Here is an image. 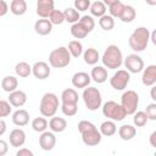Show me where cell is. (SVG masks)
Returning <instances> with one entry per match:
<instances>
[{
  "label": "cell",
  "instance_id": "cb8c5ba5",
  "mask_svg": "<svg viewBox=\"0 0 156 156\" xmlns=\"http://www.w3.org/2000/svg\"><path fill=\"white\" fill-rule=\"evenodd\" d=\"M135 134H136V129H135V127L132 126V124H123V126H121L119 129H118V135H119V138H121L122 140H126V141L132 140V139L135 136Z\"/></svg>",
  "mask_w": 156,
  "mask_h": 156
},
{
  "label": "cell",
  "instance_id": "f1b7e54d",
  "mask_svg": "<svg viewBox=\"0 0 156 156\" xmlns=\"http://www.w3.org/2000/svg\"><path fill=\"white\" fill-rule=\"evenodd\" d=\"M135 16H136V12H135V9L130 5H124L123 7V11L119 16V20L123 22V23H130L135 20Z\"/></svg>",
  "mask_w": 156,
  "mask_h": 156
},
{
  "label": "cell",
  "instance_id": "1f68e13d",
  "mask_svg": "<svg viewBox=\"0 0 156 156\" xmlns=\"http://www.w3.org/2000/svg\"><path fill=\"white\" fill-rule=\"evenodd\" d=\"M62 12H63L65 22H68V23L74 24V23H77V22L79 21V18H80L79 12H78L74 7H67V9H65V11H62Z\"/></svg>",
  "mask_w": 156,
  "mask_h": 156
},
{
  "label": "cell",
  "instance_id": "52a82bcc",
  "mask_svg": "<svg viewBox=\"0 0 156 156\" xmlns=\"http://www.w3.org/2000/svg\"><path fill=\"white\" fill-rule=\"evenodd\" d=\"M126 115H133L136 112V108L139 106V95L134 90H127L121 96V104H119Z\"/></svg>",
  "mask_w": 156,
  "mask_h": 156
},
{
  "label": "cell",
  "instance_id": "f35d334b",
  "mask_svg": "<svg viewBox=\"0 0 156 156\" xmlns=\"http://www.w3.org/2000/svg\"><path fill=\"white\" fill-rule=\"evenodd\" d=\"M49 21L50 23L54 26V24H62L65 22V17H63V12L60 11V10H54L50 16H49Z\"/></svg>",
  "mask_w": 156,
  "mask_h": 156
},
{
  "label": "cell",
  "instance_id": "e0dca14e",
  "mask_svg": "<svg viewBox=\"0 0 156 156\" xmlns=\"http://www.w3.org/2000/svg\"><path fill=\"white\" fill-rule=\"evenodd\" d=\"M10 144L13 147H20L26 143V133L23 129L21 128H16L13 130H11L10 136H9Z\"/></svg>",
  "mask_w": 156,
  "mask_h": 156
},
{
  "label": "cell",
  "instance_id": "ba28073f",
  "mask_svg": "<svg viewBox=\"0 0 156 156\" xmlns=\"http://www.w3.org/2000/svg\"><path fill=\"white\" fill-rule=\"evenodd\" d=\"M130 80V73L126 69H118L110 78V84L115 90H124Z\"/></svg>",
  "mask_w": 156,
  "mask_h": 156
},
{
  "label": "cell",
  "instance_id": "d6986e66",
  "mask_svg": "<svg viewBox=\"0 0 156 156\" xmlns=\"http://www.w3.org/2000/svg\"><path fill=\"white\" fill-rule=\"evenodd\" d=\"M105 4V6H108V12H110V16L112 18L117 17L119 18L122 11H123V7H124V4L119 0H105L102 1Z\"/></svg>",
  "mask_w": 156,
  "mask_h": 156
},
{
  "label": "cell",
  "instance_id": "d6a6232c",
  "mask_svg": "<svg viewBox=\"0 0 156 156\" xmlns=\"http://www.w3.org/2000/svg\"><path fill=\"white\" fill-rule=\"evenodd\" d=\"M68 52L71 56L73 57H79L83 54V45L79 40H71L68 43V48H67Z\"/></svg>",
  "mask_w": 156,
  "mask_h": 156
},
{
  "label": "cell",
  "instance_id": "83f0119b",
  "mask_svg": "<svg viewBox=\"0 0 156 156\" xmlns=\"http://www.w3.org/2000/svg\"><path fill=\"white\" fill-rule=\"evenodd\" d=\"M83 58H84V62L87 65H96L98 61L100 60V55H99V51L94 48H88L84 52H83Z\"/></svg>",
  "mask_w": 156,
  "mask_h": 156
},
{
  "label": "cell",
  "instance_id": "60d3db41",
  "mask_svg": "<svg viewBox=\"0 0 156 156\" xmlns=\"http://www.w3.org/2000/svg\"><path fill=\"white\" fill-rule=\"evenodd\" d=\"M12 111L11 105L9 104V101L6 100H0V118L2 117H7Z\"/></svg>",
  "mask_w": 156,
  "mask_h": 156
},
{
  "label": "cell",
  "instance_id": "ee69618b",
  "mask_svg": "<svg viewBox=\"0 0 156 156\" xmlns=\"http://www.w3.org/2000/svg\"><path fill=\"white\" fill-rule=\"evenodd\" d=\"M94 127H95V124L91 123L90 121H87V119H83V121H80L78 123V130H79L80 134L87 132V130H89V129H91V128H94Z\"/></svg>",
  "mask_w": 156,
  "mask_h": 156
},
{
  "label": "cell",
  "instance_id": "3957f363",
  "mask_svg": "<svg viewBox=\"0 0 156 156\" xmlns=\"http://www.w3.org/2000/svg\"><path fill=\"white\" fill-rule=\"evenodd\" d=\"M58 110V96L54 93H45L41 96L39 111L43 117H54Z\"/></svg>",
  "mask_w": 156,
  "mask_h": 156
},
{
  "label": "cell",
  "instance_id": "d590c367",
  "mask_svg": "<svg viewBox=\"0 0 156 156\" xmlns=\"http://www.w3.org/2000/svg\"><path fill=\"white\" fill-rule=\"evenodd\" d=\"M99 26L104 30H111L115 27V20L110 15H104L99 18Z\"/></svg>",
  "mask_w": 156,
  "mask_h": 156
},
{
  "label": "cell",
  "instance_id": "836d02e7",
  "mask_svg": "<svg viewBox=\"0 0 156 156\" xmlns=\"http://www.w3.org/2000/svg\"><path fill=\"white\" fill-rule=\"evenodd\" d=\"M49 127V122L46 121L45 117H35L33 121H32V128L33 130L38 132V133H43L46 130V128Z\"/></svg>",
  "mask_w": 156,
  "mask_h": 156
},
{
  "label": "cell",
  "instance_id": "c3c4849f",
  "mask_svg": "<svg viewBox=\"0 0 156 156\" xmlns=\"http://www.w3.org/2000/svg\"><path fill=\"white\" fill-rule=\"evenodd\" d=\"M6 129H7V127H6V122H5L2 118H0V136L5 134Z\"/></svg>",
  "mask_w": 156,
  "mask_h": 156
},
{
  "label": "cell",
  "instance_id": "4316f807",
  "mask_svg": "<svg viewBox=\"0 0 156 156\" xmlns=\"http://www.w3.org/2000/svg\"><path fill=\"white\" fill-rule=\"evenodd\" d=\"M10 11L15 16H23L27 12V2L24 0H12L10 4Z\"/></svg>",
  "mask_w": 156,
  "mask_h": 156
},
{
  "label": "cell",
  "instance_id": "6da1fadb",
  "mask_svg": "<svg viewBox=\"0 0 156 156\" xmlns=\"http://www.w3.org/2000/svg\"><path fill=\"white\" fill-rule=\"evenodd\" d=\"M101 61H102V65L105 68H108V69L119 68L123 63V55H122L121 49L113 44L108 45L102 54Z\"/></svg>",
  "mask_w": 156,
  "mask_h": 156
},
{
  "label": "cell",
  "instance_id": "484cf974",
  "mask_svg": "<svg viewBox=\"0 0 156 156\" xmlns=\"http://www.w3.org/2000/svg\"><path fill=\"white\" fill-rule=\"evenodd\" d=\"M100 134L104 135V136H112L116 134L117 132V127H116V123L113 121H110V119H106L101 124H100Z\"/></svg>",
  "mask_w": 156,
  "mask_h": 156
},
{
  "label": "cell",
  "instance_id": "603a6c76",
  "mask_svg": "<svg viewBox=\"0 0 156 156\" xmlns=\"http://www.w3.org/2000/svg\"><path fill=\"white\" fill-rule=\"evenodd\" d=\"M49 128L52 133H62L67 128V121L62 117H51L49 121Z\"/></svg>",
  "mask_w": 156,
  "mask_h": 156
},
{
  "label": "cell",
  "instance_id": "681fc988",
  "mask_svg": "<svg viewBox=\"0 0 156 156\" xmlns=\"http://www.w3.org/2000/svg\"><path fill=\"white\" fill-rule=\"evenodd\" d=\"M155 138H156V132H152V133H151V135H150V145H151L152 147H155V146H156Z\"/></svg>",
  "mask_w": 156,
  "mask_h": 156
},
{
  "label": "cell",
  "instance_id": "7402d4cb",
  "mask_svg": "<svg viewBox=\"0 0 156 156\" xmlns=\"http://www.w3.org/2000/svg\"><path fill=\"white\" fill-rule=\"evenodd\" d=\"M61 104L78 105V93L73 88H67L61 93Z\"/></svg>",
  "mask_w": 156,
  "mask_h": 156
},
{
  "label": "cell",
  "instance_id": "ac0fdd59",
  "mask_svg": "<svg viewBox=\"0 0 156 156\" xmlns=\"http://www.w3.org/2000/svg\"><path fill=\"white\" fill-rule=\"evenodd\" d=\"M12 122L17 127H24L29 123V113L24 108H18L12 113Z\"/></svg>",
  "mask_w": 156,
  "mask_h": 156
},
{
  "label": "cell",
  "instance_id": "e575fe53",
  "mask_svg": "<svg viewBox=\"0 0 156 156\" xmlns=\"http://www.w3.org/2000/svg\"><path fill=\"white\" fill-rule=\"evenodd\" d=\"M71 34H72V37H74L76 39H83V38H85L89 33L87 32V29H85L79 22H77V23L72 24V27H71Z\"/></svg>",
  "mask_w": 156,
  "mask_h": 156
},
{
  "label": "cell",
  "instance_id": "7bdbcfd3",
  "mask_svg": "<svg viewBox=\"0 0 156 156\" xmlns=\"http://www.w3.org/2000/svg\"><path fill=\"white\" fill-rule=\"evenodd\" d=\"M144 112H145L147 119H150V121H155V119H156V104H155V102L149 104V105L146 106V108H145Z\"/></svg>",
  "mask_w": 156,
  "mask_h": 156
},
{
  "label": "cell",
  "instance_id": "8992f818",
  "mask_svg": "<svg viewBox=\"0 0 156 156\" xmlns=\"http://www.w3.org/2000/svg\"><path fill=\"white\" fill-rule=\"evenodd\" d=\"M102 115L107 119L113 121V122H121L127 117L123 107L119 104H117L116 101H112V100L106 101L102 105Z\"/></svg>",
  "mask_w": 156,
  "mask_h": 156
},
{
  "label": "cell",
  "instance_id": "2e32d148",
  "mask_svg": "<svg viewBox=\"0 0 156 156\" xmlns=\"http://www.w3.org/2000/svg\"><path fill=\"white\" fill-rule=\"evenodd\" d=\"M90 80V76L87 72H77L72 77V84L78 89H85L87 87H89Z\"/></svg>",
  "mask_w": 156,
  "mask_h": 156
},
{
  "label": "cell",
  "instance_id": "bcb514c9",
  "mask_svg": "<svg viewBox=\"0 0 156 156\" xmlns=\"http://www.w3.org/2000/svg\"><path fill=\"white\" fill-rule=\"evenodd\" d=\"M7 151H9V144L5 140L0 139V156H5Z\"/></svg>",
  "mask_w": 156,
  "mask_h": 156
},
{
  "label": "cell",
  "instance_id": "8d00e7d4",
  "mask_svg": "<svg viewBox=\"0 0 156 156\" xmlns=\"http://www.w3.org/2000/svg\"><path fill=\"white\" fill-rule=\"evenodd\" d=\"M147 121L149 119L144 111H136L135 113H133V123L135 127H144Z\"/></svg>",
  "mask_w": 156,
  "mask_h": 156
},
{
  "label": "cell",
  "instance_id": "b9f144b4",
  "mask_svg": "<svg viewBox=\"0 0 156 156\" xmlns=\"http://www.w3.org/2000/svg\"><path fill=\"white\" fill-rule=\"evenodd\" d=\"M73 5L78 12H84L90 7V1L89 0H76Z\"/></svg>",
  "mask_w": 156,
  "mask_h": 156
},
{
  "label": "cell",
  "instance_id": "7a4b0ae2",
  "mask_svg": "<svg viewBox=\"0 0 156 156\" xmlns=\"http://www.w3.org/2000/svg\"><path fill=\"white\" fill-rule=\"evenodd\" d=\"M150 41V32L146 27H138L129 37L128 44L130 49L135 52L144 51Z\"/></svg>",
  "mask_w": 156,
  "mask_h": 156
},
{
  "label": "cell",
  "instance_id": "9c48e42d",
  "mask_svg": "<svg viewBox=\"0 0 156 156\" xmlns=\"http://www.w3.org/2000/svg\"><path fill=\"white\" fill-rule=\"evenodd\" d=\"M123 65L129 73H140L144 69V61L138 54H130L123 60Z\"/></svg>",
  "mask_w": 156,
  "mask_h": 156
},
{
  "label": "cell",
  "instance_id": "7c38bea8",
  "mask_svg": "<svg viewBox=\"0 0 156 156\" xmlns=\"http://www.w3.org/2000/svg\"><path fill=\"white\" fill-rule=\"evenodd\" d=\"M56 145V136L52 132H43L41 135L39 136V146L44 151H50L55 147Z\"/></svg>",
  "mask_w": 156,
  "mask_h": 156
},
{
  "label": "cell",
  "instance_id": "5bb4252c",
  "mask_svg": "<svg viewBox=\"0 0 156 156\" xmlns=\"http://www.w3.org/2000/svg\"><path fill=\"white\" fill-rule=\"evenodd\" d=\"M141 83L145 87H154L156 83V65H149L143 69Z\"/></svg>",
  "mask_w": 156,
  "mask_h": 156
},
{
  "label": "cell",
  "instance_id": "5b68a950",
  "mask_svg": "<svg viewBox=\"0 0 156 156\" xmlns=\"http://www.w3.org/2000/svg\"><path fill=\"white\" fill-rule=\"evenodd\" d=\"M82 98H83V101L87 106L88 110L90 111H96L98 108L101 107L102 105V96H101V93L98 88L95 87H87L84 90H83V94H82Z\"/></svg>",
  "mask_w": 156,
  "mask_h": 156
},
{
  "label": "cell",
  "instance_id": "9a60e30c",
  "mask_svg": "<svg viewBox=\"0 0 156 156\" xmlns=\"http://www.w3.org/2000/svg\"><path fill=\"white\" fill-rule=\"evenodd\" d=\"M7 101L13 107H22L27 102V94L23 90H15L10 93Z\"/></svg>",
  "mask_w": 156,
  "mask_h": 156
},
{
  "label": "cell",
  "instance_id": "f907efd6",
  "mask_svg": "<svg viewBox=\"0 0 156 156\" xmlns=\"http://www.w3.org/2000/svg\"><path fill=\"white\" fill-rule=\"evenodd\" d=\"M155 90H156V88H155V87H151V91H150V95H151V99H152L154 101H156V95H155Z\"/></svg>",
  "mask_w": 156,
  "mask_h": 156
},
{
  "label": "cell",
  "instance_id": "30bf717a",
  "mask_svg": "<svg viewBox=\"0 0 156 156\" xmlns=\"http://www.w3.org/2000/svg\"><path fill=\"white\" fill-rule=\"evenodd\" d=\"M50 73H51V68H50L49 63L45 61H37L32 66V74L39 80H44V79L49 78Z\"/></svg>",
  "mask_w": 156,
  "mask_h": 156
},
{
  "label": "cell",
  "instance_id": "f546056e",
  "mask_svg": "<svg viewBox=\"0 0 156 156\" xmlns=\"http://www.w3.org/2000/svg\"><path fill=\"white\" fill-rule=\"evenodd\" d=\"M15 72L18 77L21 78H27L32 74V66L28 63V62H24V61H21L18 63H16L15 66Z\"/></svg>",
  "mask_w": 156,
  "mask_h": 156
},
{
  "label": "cell",
  "instance_id": "44dd1931",
  "mask_svg": "<svg viewBox=\"0 0 156 156\" xmlns=\"http://www.w3.org/2000/svg\"><path fill=\"white\" fill-rule=\"evenodd\" d=\"M34 30L39 35H48L52 30V24L48 18H40L34 23Z\"/></svg>",
  "mask_w": 156,
  "mask_h": 156
},
{
  "label": "cell",
  "instance_id": "ab89813d",
  "mask_svg": "<svg viewBox=\"0 0 156 156\" xmlns=\"http://www.w3.org/2000/svg\"><path fill=\"white\" fill-rule=\"evenodd\" d=\"M61 111L65 116L72 117L77 115L78 111V105H69V104H61Z\"/></svg>",
  "mask_w": 156,
  "mask_h": 156
},
{
  "label": "cell",
  "instance_id": "f6af8a7d",
  "mask_svg": "<svg viewBox=\"0 0 156 156\" xmlns=\"http://www.w3.org/2000/svg\"><path fill=\"white\" fill-rule=\"evenodd\" d=\"M16 156H34V154L27 147H20V150L16 152Z\"/></svg>",
  "mask_w": 156,
  "mask_h": 156
},
{
  "label": "cell",
  "instance_id": "277c9868",
  "mask_svg": "<svg viewBox=\"0 0 156 156\" xmlns=\"http://www.w3.org/2000/svg\"><path fill=\"white\" fill-rule=\"evenodd\" d=\"M71 62V55L65 46H58L49 54V66L54 68H63Z\"/></svg>",
  "mask_w": 156,
  "mask_h": 156
},
{
  "label": "cell",
  "instance_id": "8fae6325",
  "mask_svg": "<svg viewBox=\"0 0 156 156\" xmlns=\"http://www.w3.org/2000/svg\"><path fill=\"white\" fill-rule=\"evenodd\" d=\"M80 135H82V141L87 146H96L98 144H100V141L102 139V135L100 134V132L98 130L96 127L82 133Z\"/></svg>",
  "mask_w": 156,
  "mask_h": 156
},
{
  "label": "cell",
  "instance_id": "74e56055",
  "mask_svg": "<svg viewBox=\"0 0 156 156\" xmlns=\"http://www.w3.org/2000/svg\"><path fill=\"white\" fill-rule=\"evenodd\" d=\"M85 29H87V32L88 33H90L94 28H95V21H94V18L91 17V16H88V15H84V16H82L80 18H79V21H78Z\"/></svg>",
  "mask_w": 156,
  "mask_h": 156
},
{
  "label": "cell",
  "instance_id": "ffe728a7",
  "mask_svg": "<svg viewBox=\"0 0 156 156\" xmlns=\"http://www.w3.org/2000/svg\"><path fill=\"white\" fill-rule=\"evenodd\" d=\"M89 76H90V79H93L95 83L101 84L107 80V69L104 66H94Z\"/></svg>",
  "mask_w": 156,
  "mask_h": 156
},
{
  "label": "cell",
  "instance_id": "d4e9b609",
  "mask_svg": "<svg viewBox=\"0 0 156 156\" xmlns=\"http://www.w3.org/2000/svg\"><path fill=\"white\" fill-rule=\"evenodd\" d=\"M17 87H18V80L13 76H5L1 80V88L6 93H12L17 90Z\"/></svg>",
  "mask_w": 156,
  "mask_h": 156
},
{
  "label": "cell",
  "instance_id": "4dcf8cb0",
  "mask_svg": "<svg viewBox=\"0 0 156 156\" xmlns=\"http://www.w3.org/2000/svg\"><path fill=\"white\" fill-rule=\"evenodd\" d=\"M89 10H90L91 16H95V17H98V18L102 17L104 15H106V6H105V4H104L102 1H100V0L94 1L93 4H90Z\"/></svg>",
  "mask_w": 156,
  "mask_h": 156
},
{
  "label": "cell",
  "instance_id": "7dc6e473",
  "mask_svg": "<svg viewBox=\"0 0 156 156\" xmlns=\"http://www.w3.org/2000/svg\"><path fill=\"white\" fill-rule=\"evenodd\" d=\"M9 11V5L5 0H0V17L5 16Z\"/></svg>",
  "mask_w": 156,
  "mask_h": 156
},
{
  "label": "cell",
  "instance_id": "4fadbf2b",
  "mask_svg": "<svg viewBox=\"0 0 156 156\" xmlns=\"http://www.w3.org/2000/svg\"><path fill=\"white\" fill-rule=\"evenodd\" d=\"M55 2L52 0H38L37 1V15L40 18H49L50 13L55 10Z\"/></svg>",
  "mask_w": 156,
  "mask_h": 156
}]
</instances>
